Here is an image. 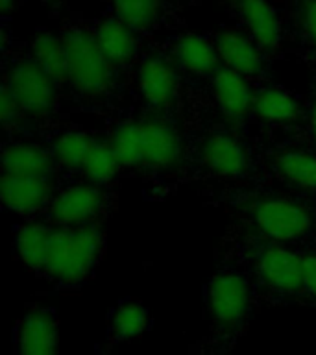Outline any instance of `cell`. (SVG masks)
Returning a JSON list of instances; mask_svg holds the SVG:
<instances>
[{
	"mask_svg": "<svg viewBox=\"0 0 316 355\" xmlns=\"http://www.w3.org/2000/svg\"><path fill=\"white\" fill-rule=\"evenodd\" d=\"M4 87L13 94L26 116H46L58 105L60 83H55L30 58L13 61L8 67Z\"/></svg>",
	"mask_w": 316,
	"mask_h": 355,
	"instance_id": "4",
	"label": "cell"
},
{
	"mask_svg": "<svg viewBox=\"0 0 316 355\" xmlns=\"http://www.w3.org/2000/svg\"><path fill=\"white\" fill-rule=\"evenodd\" d=\"M309 126H310V133H313V139H315V144H316V102L313 104V107H310Z\"/></svg>",
	"mask_w": 316,
	"mask_h": 355,
	"instance_id": "30",
	"label": "cell"
},
{
	"mask_svg": "<svg viewBox=\"0 0 316 355\" xmlns=\"http://www.w3.org/2000/svg\"><path fill=\"white\" fill-rule=\"evenodd\" d=\"M211 78L213 98L218 111L227 121H244L254 111L255 91L249 78L224 67H220Z\"/></svg>",
	"mask_w": 316,
	"mask_h": 355,
	"instance_id": "10",
	"label": "cell"
},
{
	"mask_svg": "<svg viewBox=\"0 0 316 355\" xmlns=\"http://www.w3.org/2000/svg\"><path fill=\"white\" fill-rule=\"evenodd\" d=\"M276 166L290 185L316 191V154L309 150H287L277 155Z\"/></svg>",
	"mask_w": 316,
	"mask_h": 355,
	"instance_id": "23",
	"label": "cell"
},
{
	"mask_svg": "<svg viewBox=\"0 0 316 355\" xmlns=\"http://www.w3.org/2000/svg\"><path fill=\"white\" fill-rule=\"evenodd\" d=\"M24 111L21 110V105L13 98V94L2 85V94H0V122L6 130H13L21 124Z\"/></svg>",
	"mask_w": 316,
	"mask_h": 355,
	"instance_id": "27",
	"label": "cell"
},
{
	"mask_svg": "<svg viewBox=\"0 0 316 355\" xmlns=\"http://www.w3.org/2000/svg\"><path fill=\"white\" fill-rule=\"evenodd\" d=\"M0 166H2V174H8V176L50 180L55 163L50 150L43 148L41 144L30 143V141H15L8 144L2 152Z\"/></svg>",
	"mask_w": 316,
	"mask_h": 355,
	"instance_id": "17",
	"label": "cell"
},
{
	"mask_svg": "<svg viewBox=\"0 0 316 355\" xmlns=\"http://www.w3.org/2000/svg\"><path fill=\"white\" fill-rule=\"evenodd\" d=\"M67 44V83L85 98H102L113 87V71L93 33L72 28L63 35Z\"/></svg>",
	"mask_w": 316,
	"mask_h": 355,
	"instance_id": "3",
	"label": "cell"
},
{
	"mask_svg": "<svg viewBox=\"0 0 316 355\" xmlns=\"http://www.w3.org/2000/svg\"><path fill=\"white\" fill-rule=\"evenodd\" d=\"M109 144L122 168L150 166L168 171L182 161L183 154L177 130L161 119L121 122L111 132Z\"/></svg>",
	"mask_w": 316,
	"mask_h": 355,
	"instance_id": "1",
	"label": "cell"
},
{
	"mask_svg": "<svg viewBox=\"0 0 316 355\" xmlns=\"http://www.w3.org/2000/svg\"><path fill=\"white\" fill-rule=\"evenodd\" d=\"M94 41L113 67H124L135 60L139 52L137 32L115 15L100 21L94 28Z\"/></svg>",
	"mask_w": 316,
	"mask_h": 355,
	"instance_id": "18",
	"label": "cell"
},
{
	"mask_svg": "<svg viewBox=\"0 0 316 355\" xmlns=\"http://www.w3.org/2000/svg\"><path fill=\"white\" fill-rule=\"evenodd\" d=\"M102 244V232L94 224L80 227H54L44 272L61 285H78L98 263Z\"/></svg>",
	"mask_w": 316,
	"mask_h": 355,
	"instance_id": "2",
	"label": "cell"
},
{
	"mask_svg": "<svg viewBox=\"0 0 316 355\" xmlns=\"http://www.w3.org/2000/svg\"><path fill=\"white\" fill-rule=\"evenodd\" d=\"M148 327L150 313L139 302H124L111 315L109 329L115 340H132V338H137Z\"/></svg>",
	"mask_w": 316,
	"mask_h": 355,
	"instance_id": "24",
	"label": "cell"
},
{
	"mask_svg": "<svg viewBox=\"0 0 316 355\" xmlns=\"http://www.w3.org/2000/svg\"><path fill=\"white\" fill-rule=\"evenodd\" d=\"M304 288L316 300V254L304 255Z\"/></svg>",
	"mask_w": 316,
	"mask_h": 355,
	"instance_id": "29",
	"label": "cell"
},
{
	"mask_svg": "<svg viewBox=\"0 0 316 355\" xmlns=\"http://www.w3.org/2000/svg\"><path fill=\"white\" fill-rule=\"evenodd\" d=\"M60 333L54 315L46 309H32L22 316L17 329L19 355H58Z\"/></svg>",
	"mask_w": 316,
	"mask_h": 355,
	"instance_id": "15",
	"label": "cell"
},
{
	"mask_svg": "<svg viewBox=\"0 0 316 355\" xmlns=\"http://www.w3.org/2000/svg\"><path fill=\"white\" fill-rule=\"evenodd\" d=\"M254 222L261 235L277 244L304 239L313 227V216L304 204L279 196L259 200L254 205Z\"/></svg>",
	"mask_w": 316,
	"mask_h": 355,
	"instance_id": "5",
	"label": "cell"
},
{
	"mask_svg": "<svg viewBox=\"0 0 316 355\" xmlns=\"http://www.w3.org/2000/svg\"><path fill=\"white\" fill-rule=\"evenodd\" d=\"M17 0H0V11H2V15H10L11 10L15 8Z\"/></svg>",
	"mask_w": 316,
	"mask_h": 355,
	"instance_id": "31",
	"label": "cell"
},
{
	"mask_svg": "<svg viewBox=\"0 0 316 355\" xmlns=\"http://www.w3.org/2000/svg\"><path fill=\"white\" fill-rule=\"evenodd\" d=\"M220 65L246 78L257 76L265 67V50L243 30H224L215 39Z\"/></svg>",
	"mask_w": 316,
	"mask_h": 355,
	"instance_id": "13",
	"label": "cell"
},
{
	"mask_svg": "<svg viewBox=\"0 0 316 355\" xmlns=\"http://www.w3.org/2000/svg\"><path fill=\"white\" fill-rule=\"evenodd\" d=\"M254 113L268 124H292L299 119V102L283 87H263L255 93Z\"/></svg>",
	"mask_w": 316,
	"mask_h": 355,
	"instance_id": "21",
	"label": "cell"
},
{
	"mask_svg": "<svg viewBox=\"0 0 316 355\" xmlns=\"http://www.w3.org/2000/svg\"><path fill=\"white\" fill-rule=\"evenodd\" d=\"M30 60L55 83L67 82V44L63 35L49 30L35 33L30 44Z\"/></svg>",
	"mask_w": 316,
	"mask_h": 355,
	"instance_id": "20",
	"label": "cell"
},
{
	"mask_svg": "<svg viewBox=\"0 0 316 355\" xmlns=\"http://www.w3.org/2000/svg\"><path fill=\"white\" fill-rule=\"evenodd\" d=\"M102 187L91 182L71 183L50 200L49 215L55 227L89 226L104 211Z\"/></svg>",
	"mask_w": 316,
	"mask_h": 355,
	"instance_id": "6",
	"label": "cell"
},
{
	"mask_svg": "<svg viewBox=\"0 0 316 355\" xmlns=\"http://www.w3.org/2000/svg\"><path fill=\"white\" fill-rule=\"evenodd\" d=\"M52 185L46 178H24L2 174L0 200L8 211L15 215L32 216L41 209H49L52 200Z\"/></svg>",
	"mask_w": 316,
	"mask_h": 355,
	"instance_id": "12",
	"label": "cell"
},
{
	"mask_svg": "<svg viewBox=\"0 0 316 355\" xmlns=\"http://www.w3.org/2000/svg\"><path fill=\"white\" fill-rule=\"evenodd\" d=\"M121 168V161L116 157L115 150L111 148L109 141L107 143L96 141L85 165H83L82 174L85 176V182L94 183L98 187H105L119 176Z\"/></svg>",
	"mask_w": 316,
	"mask_h": 355,
	"instance_id": "26",
	"label": "cell"
},
{
	"mask_svg": "<svg viewBox=\"0 0 316 355\" xmlns=\"http://www.w3.org/2000/svg\"><path fill=\"white\" fill-rule=\"evenodd\" d=\"M168 2H182V0H168Z\"/></svg>",
	"mask_w": 316,
	"mask_h": 355,
	"instance_id": "32",
	"label": "cell"
},
{
	"mask_svg": "<svg viewBox=\"0 0 316 355\" xmlns=\"http://www.w3.org/2000/svg\"><path fill=\"white\" fill-rule=\"evenodd\" d=\"M301 28L309 39V43L316 46V0H307L301 10Z\"/></svg>",
	"mask_w": 316,
	"mask_h": 355,
	"instance_id": "28",
	"label": "cell"
},
{
	"mask_svg": "<svg viewBox=\"0 0 316 355\" xmlns=\"http://www.w3.org/2000/svg\"><path fill=\"white\" fill-rule=\"evenodd\" d=\"M135 83L143 102L154 110H166L176 102L179 94L177 65L159 54L146 55L139 63Z\"/></svg>",
	"mask_w": 316,
	"mask_h": 355,
	"instance_id": "8",
	"label": "cell"
},
{
	"mask_svg": "<svg viewBox=\"0 0 316 355\" xmlns=\"http://www.w3.org/2000/svg\"><path fill=\"white\" fill-rule=\"evenodd\" d=\"M172 61L193 76H213L220 69V58L213 39L202 33H182L172 43Z\"/></svg>",
	"mask_w": 316,
	"mask_h": 355,
	"instance_id": "16",
	"label": "cell"
},
{
	"mask_svg": "<svg viewBox=\"0 0 316 355\" xmlns=\"http://www.w3.org/2000/svg\"><path fill=\"white\" fill-rule=\"evenodd\" d=\"M94 143L96 139L82 130H65L52 139L49 150L55 166L71 172H82Z\"/></svg>",
	"mask_w": 316,
	"mask_h": 355,
	"instance_id": "22",
	"label": "cell"
},
{
	"mask_svg": "<svg viewBox=\"0 0 316 355\" xmlns=\"http://www.w3.org/2000/svg\"><path fill=\"white\" fill-rule=\"evenodd\" d=\"M54 227L39 220L24 222L15 233V252L22 265L32 270H44L49 261Z\"/></svg>",
	"mask_w": 316,
	"mask_h": 355,
	"instance_id": "19",
	"label": "cell"
},
{
	"mask_svg": "<svg viewBox=\"0 0 316 355\" xmlns=\"http://www.w3.org/2000/svg\"><path fill=\"white\" fill-rule=\"evenodd\" d=\"M207 305L211 316L222 327L243 324L252 305V287L240 272H220L207 287Z\"/></svg>",
	"mask_w": 316,
	"mask_h": 355,
	"instance_id": "7",
	"label": "cell"
},
{
	"mask_svg": "<svg viewBox=\"0 0 316 355\" xmlns=\"http://www.w3.org/2000/svg\"><path fill=\"white\" fill-rule=\"evenodd\" d=\"M244 32L265 52H274L283 41V22L270 0H237Z\"/></svg>",
	"mask_w": 316,
	"mask_h": 355,
	"instance_id": "14",
	"label": "cell"
},
{
	"mask_svg": "<svg viewBox=\"0 0 316 355\" xmlns=\"http://www.w3.org/2000/svg\"><path fill=\"white\" fill-rule=\"evenodd\" d=\"M200 155L207 171L220 178H240L249 166L246 146L227 132H215L205 137L200 146Z\"/></svg>",
	"mask_w": 316,
	"mask_h": 355,
	"instance_id": "11",
	"label": "cell"
},
{
	"mask_svg": "<svg viewBox=\"0 0 316 355\" xmlns=\"http://www.w3.org/2000/svg\"><path fill=\"white\" fill-rule=\"evenodd\" d=\"M116 19L135 32H144L159 21L163 0H109Z\"/></svg>",
	"mask_w": 316,
	"mask_h": 355,
	"instance_id": "25",
	"label": "cell"
},
{
	"mask_svg": "<svg viewBox=\"0 0 316 355\" xmlns=\"http://www.w3.org/2000/svg\"><path fill=\"white\" fill-rule=\"evenodd\" d=\"M257 276L277 293H298L304 288V255L287 244H270L257 255Z\"/></svg>",
	"mask_w": 316,
	"mask_h": 355,
	"instance_id": "9",
	"label": "cell"
}]
</instances>
